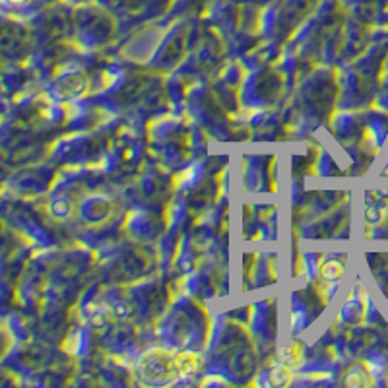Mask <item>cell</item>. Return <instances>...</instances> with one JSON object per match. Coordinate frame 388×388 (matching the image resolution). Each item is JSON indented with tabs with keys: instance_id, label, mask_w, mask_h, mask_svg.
Masks as SVG:
<instances>
[{
	"instance_id": "6da1fadb",
	"label": "cell",
	"mask_w": 388,
	"mask_h": 388,
	"mask_svg": "<svg viewBox=\"0 0 388 388\" xmlns=\"http://www.w3.org/2000/svg\"><path fill=\"white\" fill-rule=\"evenodd\" d=\"M12 2H20V0H12Z\"/></svg>"
}]
</instances>
